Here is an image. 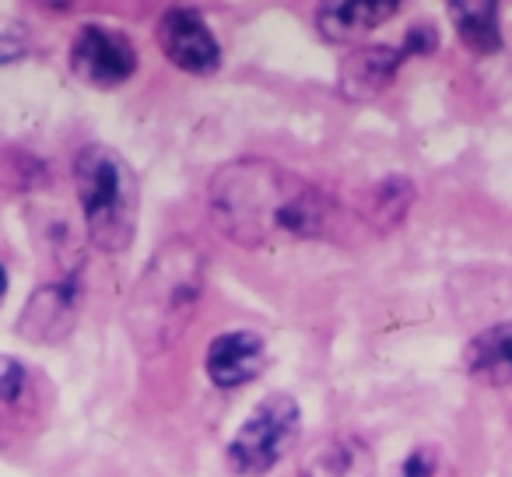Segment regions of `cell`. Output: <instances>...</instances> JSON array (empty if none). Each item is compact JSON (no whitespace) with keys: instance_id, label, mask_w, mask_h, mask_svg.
Listing matches in <instances>:
<instances>
[{"instance_id":"18","label":"cell","mask_w":512,"mask_h":477,"mask_svg":"<svg viewBox=\"0 0 512 477\" xmlns=\"http://www.w3.org/2000/svg\"><path fill=\"white\" fill-rule=\"evenodd\" d=\"M4 295H8V271L0 264V302H4Z\"/></svg>"},{"instance_id":"5","label":"cell","mask_w":512,"mask_h":477,"mask_svg":"<svg viewBox=\"0 0 512 477\" xmlns=\"http://www.w3.org/2000/svg\"><path fill=\"white\" fill-rule=\"evenodd\" d=\"M67 60H71L74 78L85 81L88 88H99V92L123 85L137 71V50L130 43V36L127 32L106 29V25L78 29Z\"/></svg>"},{"instance_id":"12","label":"cell","mask_w":512,"mask_h":477,"mask_svg":"<svg viewBox=\"0 0 512 477\" xmlns=\"http://www.w3.org/2000/svg\"><path fill=\"white\" fill-rule=\"evenodd\" d=\"M36 372L15 355H0V439L29 432L39 393Z\"/></svg>"},{"instance_id":"10","label":"cell","mask_w":512,"mask_h":477,"mask_svg":"<svg viewBox=\"0 0 512 477\" xmlns=\"http://www.w3.org/2000/svg\"><path fill=\"white\" fill-rule=\"evenodd\" d=\"M407 53L397 46H355L348 57L341 60V71H337V88H341L344 99L351 102H369L376 95H383L393 85V78L400 74Z\"/></svg>"},{"instance_id":"15","label":"cell","mask_w":512,"mask_h":477,"mask_svg":"<svg viewBox=\"0 0 512 477\" xmlns=\"http://www.w3.org/2000/svg\"><path fill=\"white\" fill-rule=\"evenodd\" d=\"M411 204H414L411 179L407 176H386V179H379V183L369 190V197H365L362 221L372 228V232L386 235L390 228H397L400 221L407 218Z\"/></svg>"},{"instance_id":"7","label":"cell","mask_w":512,"mask_h":477,"mask_svg":"<svg viewBox=\"0 0 512 477\" xmlns=\"http://www.w3.org/2000/svg\"><path fill=\"white\" fill-rule=\"evenodd\" d=\"M81 309L78 281H53L43 285L18 316V334L32 344H57L74 330Z\"/></svg>"},{"instance_id":"1","label":"cell","mask_w":512,"mask_h":477,"mask_svg":"<svg viewBox=\"0 0 512 477\" xmlns=\"http://www.w3.org/2000/svg\"><path fill=\"white\" fill-rule=\"evenodd\" d=\"M207 214L228 243L256 250L281 239H341L348 207L285 165L239 158L211 176Z\"/></svg>"},{"instance_id":"17","label":"cell","mask_w":512,"mask_h":477,"mask_svg":"<svg viewBox=\"0 0 512 477\" xmlns=\"http://www.w3.org/2000/svg\"><path fill=\"white\" fill-rule=\"evenodd\" d=\"M435 46H439V32H435V25H414L411 32L404 36V43H400V50L404 53H432Z\"/></svg>"},{"instance_id":"6","label":"cell","mask_w":512,"mask_h":477,"mask_svg":"<svg viewBox=\"0 0 512 477\" xmlns=\"http://www.w3.org/2000/svg\"><path fill=\"white\" fill-rule=\"evenodd\" d=\"M158 50L186 74H214L221 67V46L211 25L193 8H169L155 25Z\"/></svg>"},{"instance_id":"2","label":"cell","mask_w":512,"mask_h":477,"mask_svg":"<svg viewBox=\"0 0 512 477\" xmlns=\"http://www.w3.org/2000/svg\"><path fill=\"white\" fill-rule=\"evenodd\" d=\"M204 278L207 253L190 235H176L151 253L123 309L127 334L141 355H162L190 330L204 299Z\"/></svg>"},{"instance_id":"11","label":"cell","mask_w":512,"mask_h":477,"mask_svg":"<svg viewBox=\"0 0 512 477\" xmlns=\"http://www.w3.org/2000/svg\"><path fill=\"white\" fill-rule=\"evenodd\" d=\"M397 11V0H330L316 8V32L327 43H358Z\"/></svg>"},{"instance_id":"3","label":"cell","mask_w":512,"mask_h":477,"mask_svg":"<svg viewBox=\"0 0 512 477\" xmlns=\"http://www.w3.org/2000/svg\"><path fill=\"white\" fill-rule=\"evenodd\" d=\"M74 190L88 243L109 257L130 250L141 218V183L127 158L109 144H85L74 158Z\"/></svg>"},{"instance_id":"13","label":"cell","mask_w":512,"mask_h":477,"mask_svg":"<svg viewBox=\"0 0 512 477\" xmlns=\"http://www.w3.org/2000/svg\"><path fill=\"white\" fill-rule=\"evenodd\" d=\"M467 372L484 386H509L512 383V320L481 330L463 351Z\"/></svg>"},{"instance_id":"14","label":"cell","mask_w":512,"mask_h":477,"mask_svg":"<svg viewBox=\"0 0 512 477\" xmlns=\"http://www.w3.org/2000/svg\"><path fill=\"white\" fill-rule=\"evenodd\" d=\"M449 18H453L456 36L470 53L488 57V53L502 50V18H498L495 0H453Z\"/></svg>"},{"instance_id":"9","label":"cell","mask_w":512,"mask_h":477,"mask_svg":"<svg viewBox=\"0 0 512 477\" xmlns=\"http://www.w3.org/2000/svg\"><path fill=\"white\" fill-rule=\"evenodd\" d=\"M299 477H376V456L358 432H327L302 453Z\"/></svg>"},{"instance_id":"8","label":"cell","mask_w":512,"mask_h":477,"mask_svg":"<svg viewBox=\"0 0 512 477\" xmlns=\"http://www.w3.org/2000/svg\"><path fill=\"white\" fill-rule=\"evenodd\" d=\"M267 365V344L256 330H228L218 334L207 348L204 369L214 386L235 390V386L253 383Z\"/></svg>"},{"instance_id":"16","label":"cell","mask_w":512,"mask_h":477,"mask_svg":"<svg viewBox=\"0 0 512 477\" xmlns=\"http://www.w3.org/2000/svg\"><path fill=\"white\" fill-rule=\"evenodd\" d=\"M435 470H439V449L435 446L411 449L400 463V477H435Z\"/></svg>"},{"instance_id":"4","label":"cell","mask_w":512,"mask_h":477,"mask_svg":"<svg viewBox=\"0 0 512 477\" xmlns=\"http://www.w3.org/2000/svg\"><path fill=\"white\" fill-rule=\"evenodd\" d=\"M302 432V411L288 393H267L239 425L235 439L228 442L225 460L235 474L260 477L274 470L295 449Z\"/></svg>"}]
</instances>
